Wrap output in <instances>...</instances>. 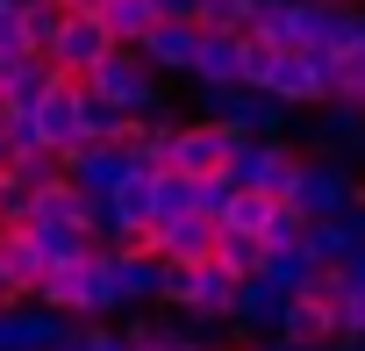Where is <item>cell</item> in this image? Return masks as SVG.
Segmentation results:
<instances>
[{
	"label": "cell",
	"instance_id": "cell-1",
	"mask_svg": "<svg viewBox=\"0 0 365 351\" xmlns=\"http://www.w3.org/2000/svg\"><path fill=\"white\" fill-rule=\"evenodd\" d=\"M79 86H86L101 108H115V115H158V108H165V79H158V72H143V58H136V51H108Z\"/></svg>",
	"mask_w": 365,
	"mask_h": 351
},
{
	"label": "cell",
	"instance_id": "cell-2",
	"mask_svg": "<svg viewBox=\"0 0 365 351\" xmlns=\"http://www.w3.org/2000/svg\"><path fill=\"white\" fill-rule=\"evenodd\" d=\"M294 165H301V151H294L287 136H237L222 180H230V187H251V194H265V201H287Z\"/></svg>",
	"mask_w": 365,
	"mask_h": 351
},
{
	"label": "cell",
	"instance_id": "cell-3",
	"mask_svg": "<svg viewBox=\"0 0 365 351\" xmlns=\"http://www.w3.org/2000/svg\"><path fill=\"white\" fill-rule=\"evenodd\" d=\"M351 187H358V172H351V165H336V158H301V165H294L287 201L301 208V223H329V215L351 208Z\"/></svg>",
	"mask_w": 365,
	"mask_h": 351
},
{
	"label": "cell",
	"instance_id": "cell-4",
	"mask_svg": "<svg viewBox=\"0 0 365 351\" xmlns=\"http://www.w3.org/2000/svg\"><path fill=\"white\" fill-rule=\"evenodd\" d=\"M79 108H86V86L79 79H58L22 122H29V136L43 143V151H58V158H72V151H86V129H79Z\"/></svg>",
	"mask_w": 365,
	"mask_h": 351
},
{
	"label": "cell",
	"instance_id": "cell-5",
	"mask_svg": "<svg viewBox=\"0 0 365 351\" xmlns=\"http://www.w3.org/2000/svg\"><path fill=\"white\" fill-rule=\"evenodd\" d=\"M251 93L279 101L287 115H294V108L308 115V108H322V101H329V93H322V58H315V51H272V65H265V79H258Z\"/></svg>",
	"mask_w": 365,
	"mask_h": 351
},
{
	"label": "cell",
	"instance_id": "cell-6",
	"mask_svg": "<svg viewBox=\"0 0 365 351\" xmlns=\"http://www.w3.org/2000/svg\"><path fill=\"white\" fill-rule=\"evenodd\" d=\"M72 337H79V322L43 308V301H8L0 308V351H58Z\"/></svg>",
	"mask_w": 365,
	"mask_h": 351
},
{
	"label": "cell",
	"instance_id": "cell-7",
	"mask_svg": "<svg viewBox=\"0 0 365 351\" xmlns=\"http://www.w3.org/2000/svg\"><path fill=\"white\" fill-rule=\"evenodd\" d=\"M108 51H115V44H108V29H101L93 15H65L58 36H51V51H43V65H51L58 79H86Z\"/></svg>",
	"mask_w": 365,
	"mask_h": 351
},
{
	"label": "cell",
	"instance_id": "cell-8",
	"mask_svg": "<svg viewBox=\"0 0 365 351\" xmlns=\"http://www.w3.org/2000/svg\"><path fill=\"white\" fill-rule=\"evenodd\" d=\"M365 251V201H351L344 215H329V223H308L301 230V258L308 265H322V273H336L344 258H358Z\"/></svg>",
	"mask_w": 365,
	"mask_h": 351
},
{
	"label": "cell",
	"instance_id": "cell-9",
	"mask_svg": "<svg viewBox=\"0 0 365 351\" xmlns=\"http://www.w3.org/2000/svg\"><path fill=\"white\" fill-rule=\"evenodd\" d=\"M308 136H315V158L351 165V158H365V108L322 101V108H308Z\"/></svg>",
	"mask_w": 365,
	"mask_h": 351
},
{
	"label": "cell",
	"instance_id": "cell-10",
	"mask_svg": "<svg viewBox=\"0 0 365 351\" xmlns=\"http://www.w3.org/2000/svg\"><path fill=\"white\" fill-rule=\"evenodd\" d=\"M150 258L158 265H208L215 258V223L208 215H165V223H150Z\"/></svg>",
	"mask_w": 365,
	"mask_h": 351
},
{
	"label": "cell",
	"instance_id": "cell-11",
	"mask_svg": "<svg viewBox=\"0 0 365 351\" xmlns=\"http://www.w3.org/2000/svg\"><path fill=\"white\" fill-rule=\"evenodd\" d=\"M122 180H129V151L122 143H86V151L65 158V187H79L86 201H108Z\"/></svg>",
	"mask_w": 365,
	"mask_h": 351
},
{
	"label": "cell",
	"instance_id": "cell-12",
	"mask_svg": "<svg viewBox=\"0 0 365 351\" xmlns=\"http://www.w3.org/2000/svg\"><path fill=\"white\" fill-rule=\"evenodd\" d=\"M194 44H201V29H194V22H150V29H143V44H136V58H143V72H158V79H187Z\"/></svg>",
	"mask_w": 365,
	"mask_h": 351
},
{
	"label": "cell",
	"instance_id": "cell-13",
	"mask_svg": "<svg viewBox=\"0 0 365 351\" xmlns=\"http://www.w3.org/2000/svg\"><path fill=\"white\" fill-rule=\"evenodd\" d=\"M58 86V72L36 58V51H22V58H0V115H29L43 93Z\"/></svg>",
	"mask_w": 365,
	"mask_h": 351
},
{
	"label": "cell",
	"instance_id": "cell-14",
	"mask_svg": "<svg viewBox=\"0 0 365 351\" xmlns=\"http://www.w3.org/2000/svg\"><path fill=\"white\" fill-rule=\"evenodd\" d=\"M237 72H244V36H237V29H201L187 79H194V86H237Z\"/></svg>",
	"mask_w": 365,
	"mask_h": 351
},
{
	"label": "cell",
	"instance_id": "cell-15",
	"mask_svg": "<svg viewBox=\"0 0 365 351\" xmlns=\"http://www.w3.org/2000/svg\"><path fill=\"white\" fill-rule=\"evenodd\" d=\"M230 322L244 330V337H279V322H287V294L272 287V280H237V308H230Z\"/></svg>",
	"mask_w": 365,
	"mask_h": 351
},
{
	"label": "cell",
	"instance_id": "cell-16",
	"mask_svg": "<svg viewBox=\"0 0 365 351\" xmlns=\"http://www.w3.org/2000/svg\"><path fill=\"white\" fill-rule=\"evenodd\" d=\"M29 223H43V230H86V194L65 187V172H58V180H43L29 194Z\"/></svg>",
	"mask_w": 365,
	"mask_h": 351
},
{
	"label": "cell",
	"instance_id": "cell-17",
	"mask_svg": "<svg viewBox=\"0 0 365 351\" xmlns=\"http://www.w3.org/2000/svg\"><path fill=\"white\" fill-rule=\"evenodd\" d=\"M108 265H115V294H122V308H143V301H158V280H165V265H158L150 251H108Z\"/></svg>",
	"mask_w": 365,
	"mask_h": 351
},
{
	"label": "cell",
	"instance_id": "cell-18",
	"mask_svg": "<svg viewBox=\"0 0 365 351\" xmlns=\"http://www.w3.org/2000/svg\"><path fill=\"white\" fill-rule=\"evenodd\" d=\"M279 337H294V344H336V308H322V301H308V294H287Z\"/></svg>",
	"mask_w": 365,
	"mask_h": 351
},
{
	"label": "cell",
	"instance_id": "cell-19",
	"mask_svg": "<svg viewBox=\"0 0 365 351\" xmlns=\"http://www.w3.org/2000/svg\"><path fill=\"white\" fill-rule=\"evenodd\" d=\"M93 22L108 29V44H115V51H136V44H143V29H150L158 15H150V0H101V15H93Z\"/></svg>",
	"mask_w": 365,
	"mask_h": 351
},
{
	"label": "cell",
	"instance_id": "cell-20",
	"mask_svg": "<svg viewBox=\"0 0 365 351\" xmlns=\"http://www.w3.org/2000/svg\"><path fill=\"white\" fill-rule=\"evenodd\" d=\"M15 8H22V51H51V36H58V22H65V8H58V0H15Z\"/></svg>",
	"mask_w": 365,
	"mask_h": 351
},
{
	"label": "cell",
	"instance_id": "cell-21",
	"mask_svg": "<svg viewBox=\"0 0 365 351\" xmlns=\"http://www.w3.org/2000/svg\"><path fill=\"white\" fill-rule=\"evenodd\" d=\"M308 273H315V265L301 258V244H287V251H265V258H258V280H272L279 294H294V287H301Z\"/></svg>",
	"mask_w": 365,
	"mask_h": 351
},
{
	"label": "cell",
	"instance_id": "cell-22",
	"mask_svg": "<svg viewBox=\"0 0 365 351\" xmlns=\"http://www.w3.org/2000/svg\"><path fill=\"white\" fill-rule=\"evenodd\" d=\"M301 208L294 201H272V215H265V230H258V251H287V244H301Z\"/></svg>",
	"mask_w": 365,
	"mask_h": 351
},
{
	"label": "cell",
	"instance_id": "cell-23",
	"mask_svg": "<svg viewBox=\"0 0 365 351\" xmlns=\"http://www.w3.org/2000/svg\"><path fill=\"white\" fill-rule=\"evenodd\" d=\"M258 258H265V251H258L251 237H215V258H208V265H222L230 280H251V273H258Z\"/></svg>",
	"mask_w": 365,
	"mask_h": 351
},
{
	"label": "cell",
	"instance_id": "cell-24",
	"mask_svg": "<svg viewBox=\"0 0 365 351\" xmlns=\"http://www.w3.org/2000/svg\"><path fill=\"white\" fill-rule=\"evenodd\" d=\"M251 22V0H194V29H237Z\"/></svg>",
	"mask_w": 365,
	"mask_h": 351
},
{
	"label": "cell",
	"instance_id": "cell-25",
	"mask_svg": "<svg viewBox=\"0 0 365 351\" xmlns=\"http://www.w3.org/2000/svg\"><path fill=\"white\" fill-rule=\"evenodd\" d=\"M29 180H22V172H8V165H0V230H15V223H29Z\"/></svg>",
	"mask_w": 365,
	"mask_h": 351
},
{
	"label": "cell",
	"instance_id": "cell-26",
	"mask_svg": "<svg viewBox=\"0 0 365 351\" xmlns=\"http://www.w3.org/2000/svg\"><path fill=\"white\" fill-rule=\"evenodd\" d=\"M0 58H22V8L0 0Z\"/></svg>",
	"mask_w": 365,
	"mask_h": 351
},
{
	"label": "cell",
	"instance_id": "cell-27",
	"mask_svg": "<svg viewBox=\"0 0 365 351\" xmlns=\"http://www.w3.org/2000/svg\"><path fill=\"white\" fill-rule=\"evenodd\" d=\"M336 337L365 344V301H336Z\"/></svg>",
	"mask_w": 365,
	"mask_h": 351
},
{
	"label": "cell",
	"instance_id": "cell-28",
	"mask_svg": "<svg viewBox=\"0 0 365 351\" xmlns=\"http://www.w3.org/2000/svg\"><path fill=\"white\" fill-rule=\"evenodd\" d=\"M336 280H344V301H365V251H358V258H344V265H336Z\"/></svg>",
	"mask_w": 365,
	"mask_h": 351
},
{
	"label": "cell",
	"instance_id": "cell-29",
	"mask_svg": "<svg viewBox=\"0 0 365 351\" xmlns=\"http://www.w3.org/2000/svg\"><path fill=\"white\" fill-rule=\"evenodd\" d=\"M79 351H129L122 330H79Z\"/></svg>",
	"mask_w": 365,
	"mask_h": 351
},
{
	"label": "cell",
	"instance_id": "cell-30",
	"mask_svg": "<svg viewBox=\"0 0 365 351\" xmlns=\"http://www.w3.org/2000/svg\"><path fill=\"white\" fill-rule=\"evenodd\" d=\"M244 351H329V344H294V337H251Z\"/></svg>",
	"mask_w": 365,
	"mask_h": 351
},
{
	"label": "cell",
	"instance_id": "cell-31",
	"mask_svg": "<svg viewBox=\"0 0 365 351\" xmlns=\"http://www.w3.org/2000/svg\"><path fill=\"white\" fill-rule=\"evenodd\" d=\"M158 22H194V0H150Z\"/></svg>",
	"mask_w": 365,
	"mask_h": 351
},
{
	"label": "cell",
	"instance_id": "cell-32",
	"mask_svg": "<svg viewBox=\"0 0 365 351\" xmlns=\"http://www.w3.org/2000/svg\"><path fill=\"white\" fill-rule=\"evenodd\" d=\"M65 15H101V0H58Z\"/></svg>",
	"mask_w": 365,
	"mask_h": 351
},
{
	"label": "cell",
	"instance_id": "cell-33",
	"mask_svg": "<svg viewBox=\"0 0 365 351\" xmlns=\"http://www.w3.org/2000/svg\"><path fill=\"white\" fill-rule=\"evenodd\" d=\"M8 301H15V294H8V273H0V308H8Z\"/></svg>",
	"mask_w": 365,
	"mask_h": 351
},
{
	"label": "cell",
	"instance_id": "cell-34",
	"mask_svg": "<svg viewBox=\"0 0 365 351\" xmlns=\"http://www.w3.org/2000/svg\"><path fill=\"white\" fill-rule=\"evenodd\" d=\"M201 351H230V344H201Z\"/></svg>",
	"mask_w": 365,
	"mask_h": 351
},
{
	"label": "cell",
	"instance_id": "cell-35",
	"mask_svg": "<svg viewBox=\"0 0 365 351\" xmlns=\"http://www.w3.org/2000/svg\"><path fill=\"white\" fill-rule=\"evenodd\" d=\"M58 351H79V337H72V344H58Z\"/></svg>",
	"mask_w": 365,
	"mask_h": 351
}]
</instances>
